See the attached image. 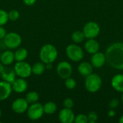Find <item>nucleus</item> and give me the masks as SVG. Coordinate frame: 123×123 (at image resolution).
Wrapping results in <instances>:
<instances>
[{
	"label": "nucleus",
	"instance_id": "0eeeda50",
	"mask_svg": "<svg viewBox=\"0 0 123 123\" xmlns=\"http://www.w3.org/2000/svg\"><path fill=\"white\" fill-rule=\"evenodd\" d=\"M44 114L43 105L40 103L35 102L31 104L27 110V115L30 120L36 121L40 120Z\"/></svg>",
	"mask_w": 123,
	"mask_h": 123
},
{
	"label": "nucleus",
	"instance_id": "ddd939ff",
	"mask_svg": "<svg viewBox=\"0 0 123 123\" xmlns=\"http://www.w3.org/2000/svg\"><path fill=\"white\" fill-rule=\"evenodd\" d=\"M12 84L5 81H0V101L6 100L12 94Z\"/></svg>",
	"mask_w": 123,
	"mask_h": 123
},
{
	"label": "nucleus",
	"instance_id": "f8f14e48",
	"mask_svg": "<svg viewBox=\"0 0 123 123\" xmlns=\"http://www.w3.org/2000/svg\"><path fill=\"white\" fill-rule=\"evenodd\" d=\"M106 63V56L105 53H103L102 52H97L94 54H92V58H91V64L94 68H101L102 67L105 63Z\"/></svg>",
	"mask_w": 123,
	"mask_h": 123
},
{
	"label": "nucleus",
	"instance_id": "423d86ee",
	"mask_svg": "<svg viewBox=\"0 0 123 123\" xmlns=\"http://www.w3.org/2000/svg\"><path fill=\"white\" fill-rule=\"evenodd\" d=\"M4 45L9 49H16L19 48L22 43V37L17 32H9L6 33L3 39Z\"/></svg>",
	"mask_w": 123,
	"mask_h": 123
},
{
	"label": "nucleus",
	"instance_id": "a211bd4d",
	"mask_svg": "<svg viewBox=\"0 0 123 123\" xmlns=\"http://www.w3.org/2000/svg\"><path fill=\"white\" fill-rule=\"evenodd\" d=\"M14 61V54L11 50H5L1 53L0 62L4 66H9Z\"/></svg>",
	"mask_w": 123,
	"mask_h": 123
},
{
	"label": "nucleus",
	"instance_id": "f03ea898",
	"mask_svg": "<svg viewBox=\"0 0 123 123\" xmlns=\"http://www.w3.org/2000/svg\"><path fill=\"white\" fill-rule=\"evenodd\" d=\"M58 50L52 44L48 43L44 45L40 50L39 56L41 61L45 64L53 63L58 58Z\"/></svg>",
	"mask_w": 123,
	"mask_h": 123
},
{
	"label": "nucleus",
	"instance_id": "1a4fd4ad",
	"mask_svg": "<svg viewBox=\"0 0 123 123\" xmlns=\"http://www.w3.org/2000/svg\"><path fill=\"white\" fill-rule=\"evenodd\" d=\"M57 74L58 76L63 79H66L68 77H71L72 72H73V68L67 61H61L60 62L56 68Z\"/></svg>",
	"mask_w": 123,
	"mask_h": 123
},
{
	"label": "nucleus",
	"instance_id": "4468645a",
	"mask_svg": "<svg viewBox=\"0 0 123 123\" xmlns=\"http://www.w3.org/2000/svg\"><path fill=\"white\" fill-rule=\"evenodd\" d=\"M12 90H14L17 93H23L25 92L27 87L28 84L25 79L23 78H18L14 80V81L12 84Z\"/></svg>",
	"mask_w": 123,
	"mask_h": 123
},
{
	"label": "nucleus",
	"instance_id": "e433bc0d",
	"mask_svg": "<svg viewBox=\"0 0 123 123\" xmlns=\"http://www.w3.org/2000/svg\"><path fill=\"white\" fill-rule=\"evenodd\" d=\"M121 100H122V102H123V94H122V97H121Z\"/></svg>",
	"mask_w": 123,
	"mask_h": 123
},
{
	"label": "nucleus",
	"instance_id": "6ab92c4d",
	"mask_svg": "<svg viewBox=\"0 0 123 123\" xmlns=\"http://www.w3.org/2000/svg\"><path fill=\"white\" fill-rule=\"evenodd\" d=\"M78 71L82 76L86 77L92 74L93 66L88 62H82L78 66Z\"/></svg>",
	"mask_w": 123,
	"mask_h": 123
},
{
	"label": "nucleus",
	"instance_id": "f257e3e1",
	"mask_svg": "<svg viewBox=\"0 0 123 123\" xmlns=\"http://www.w3.org/2000/svg\"><path fill=\"white\" fill-rule=\"evenodd\" d=\"M105 56L106 61L111 67L123 70V43L111 44L106 50Z\"/></svg>",
	"mask_w": 123,
	"mask_h": 123
},
{
	"label": "nucleus",
	"instance_id": "bb28decb",
	"mask_svg": "<svg viewBox=\"0 0 123 123\" xmlns=\"http://www.w3.org/2000/svg\"><path fill=\"white\" fill-rule=\"evenodd\" d=\"M74 123H89L88 117L86 115L84 114H79L76 116H75L74 118Z\"/></svg>",
	"mask_w": 123,
	"mask_h": 123
},
{
	"label": "nucleus",
	"instance_id": "7c9ffc66",
	"mask_svg": "<svg viewBox=\"0 0 123 123\" xmlns=\"http://www.w3.org/2000/svg\"><path fill=\"white\" fill-rule=\"evenodd\" d=\"M119 105V100L117 99H113L110 102V107L111 109H115Z\"/></svg>",
	"mask_w": 123,
	"mask_h": 123
},
{
	"label": "nucleus",
	"instance_id": "39448f33",
	"mask_svg": "<svg viewBox=\"0 0 123 123\" xmlns=\"http://www.w3.org/2000/svg\"><path fill=\"white\" fill-rule=\"evenodd\" d=\"M14 70L16 73L17 76L19 78L27 79L32 74V66L27 62L17 61L14 66Z\"/></svg>",
	"mask_w": 123,
	"mask_h": 123
},
{
	"label": "nucleus",
	"instance_id": "2eb2a0df",
	"mask_svg": "<svg viewBox=\"0 0 123 123\" xmlns=\"http://www.w3.org/2000/svg\"><path fill=\"white\" fill-rule=\"evenodd\" d=\"M1 77L3 81H5L9 84H12L14 80L17 79L16 73L14 70V68H9V67H4L3 71L0 74Z\"/></svg>",
	"mask_w": 123,
	"mask_h": 123
},
{
	"label": "nucleus",
	"instance_id": "58836bf2",
	"mask_svg": "<svg viewBox=\"0 0 123 123\" xmlns=\"http://www.w3.org/2000/svg\"><path fill=\"white\" fill-rule=\"evenodd\" d=\"M0 56H1V53H0Z\"/></svg>",
	"mask_w": 123,
	"mask_h": 123
},
{
	"label": "nucleus",
	"instance_id": "f704fd0d",
	"mask_svg": "<svg viewBox=\"0 0 123 123\" xmlns=\"http://www.w3.org/2000/svg\"><path fill=\"white\" fill-rule=\"evenodd\" d=\"M4 68V65H3V64L0 62V74H1V72L3 71Z\"/></svg>",
	"mask_w": 123,
	"mask_h": 123
},
{
	"label": "nucleus",
	"instance_id": "9b49d317",
	"mask_svg": "<svg viewBox=\"0 0 123 123\" xmlns=\"http://www.w3.org/2000/svg\"><path fill=\"white\" fill-rule=\"evenodd\" d=\"M75 115L71 109L65 108L58 113V119L62 123H72L74 122Z\"/></svg>",
	"mask_w": 123,
	"mask_h": 123
},
{
	"label": "nucleus",
	"instance_id": "20e7f679",
	"mask_svg": "<svg viewBox=\"0 0 123 123\" xmlns=\"http://www.w3.org/2000/svg\"><path fill=\"white\" fill-rule=\"evenodd\" d=\"M66 53L67 57L74 62L81 61L84 56L83 49L76 43L68 45L66 48Z\"/></svg>",
	"mask_w": 123,
	"mask_h": 123
},
{
	"label": "nucleus",
	"instance_id": "c756f323",
	"mask_svg": "<svg viewBox=\"0 0 123 123\" xmlns=\"http://www.w3.org/2000/svg\"><path fill=\"white\" fill-rule=\"evenodd\" d=\"M74 101L71 98H66L63 101V106L65 108H69L71 109L74 107Z\"/></svg>",
	"mask_w": 123,
	"mask_h": 123
},
{
	"label": "nucleus",
	"instance_id": "b1692460",
	"mask_svg": "<svg viewBox=\"0 0 123 123\" xmlns=\"http://www.w3.org/2000/svg\"><path fill=\"white\" fill-rule=\"evenodd\" d=\"M25 99L30 105L37 102L39 100V94L36 92H30L26 94Z\"/></svg>",
	"mask_w": 123,
	"mask_h": 123
},
{
	"label": "nucleus",
	"instance_id": "4c0bfd02",
	"mask_svg": "<svg viewBox=\"0 0 123 123\" xmlns=\"http://www.w3.org/2000/svg\"><path fill=\"white\" fill-rule=\"evenodd\" d=\"M1 110L0 109V119H1Z\"/></svg>",
	"mask_w": 123,
	"mask_h": 123
},
{
	"label": "nucleus",
	"instance_id": "a878e982",
	"mask_svg": "<svg viewBox=\"0 0 123 123\" xmlns=\"http://www.w3.org/2000/svg\"><path fill=\"white\" fill-rule=\"evenodd\" d=\"M9 21L8 12L3 9H0V26H3Z\"/></svg>",
	"mask_w": 123,
	"mask_h": 123
},
{
	"label": "nucleus",
	"instance_id": "4be33fe9",
	"mask_svg": "<svg viewBox=\"0 0 123 123\" xmlns=\"http://www.w3.org/2000/svg\"><path fill=\"white\" fill-rule=\"evenodd\" d=\"M44 113L47 115H53L57 111V105L53 102H48L43 105Z\"/></svg>",
	"mask_w": 123,
	"mask_h": 123
},
{
	"label": "nucleus",
	"instance_id": "c85d7f7f",
	"mask_svg": "<svg viewBox=\"0 0 123 123\" xmlns=\"http://www.w3.org/2000/svg\"><path fill=\"white\" fill-rule=\"evenodd\" d=\"M88 120H89V123H96L98 120V115L95 112H90L88 115Z\"/></svg>",
	"mask_w": 123,
	"mask_h": 123
},
{
	"label": "nucleus",
	"instance_id": "6e6552de",
	"mask_svg": "<svg viewBox=\"0 0 123 123\" xmlns=\"http://www.w3.org/2000/svg\"><path fill=\"white\" fill-rule=\"evenodd\" d=\"M83 32L87 39L96 38L100 32V27L95 22H88L84 26Z\"/></svg>",
	"mask_w": 123,
	"mask_h": 123
},
{
	"label": "nucleus",
	"instance_id": "7ed1b4c3",
	"mask_svg": "<svg viewBox=\"0 0 123 123\" xmlns=\"http://www.w3.org/2000/svg\"><path fill=\"white\" fill-rule=\"evenodd\" d=\"M85 88L91 93H95L98 92L102 85V81L101 77L97 74H91L86 76L85 79Z\"/></svg>",
	"mask_w": 123,
	"mask_h": 123
},
{
	"label": "nucleus",
	"instance_id": "473e14b6",
	"mask_svg": "<svg viewBox=\"0 0 123 123\" xmlns=\"http://www.w3.org/2000/svg\"><path fill=\"white\" fill-rule=\"evenodd\" d=\"M22 1L25 3V4H26L27 6H32L36 2L37 0H22Z\"/></svg>",
	"mask_w": 123,
	"mask_h": 123
},
{
	"label": "nucleus",
	"instance_id": "72a5a7b5",
	"mask_svg": "<svg viewBox=\"0 0 123 123\" xmlns=\"http://www.w3.org/2000/svg\"><path fill=\"white\" fill-rule=\"evenodd\" d=\"M115 115H116V113H115V111L114 110V109H111V110L108 112V116L110 117H115Z\"/></svg>",
	"mask_w": 123,
	"mask_h": 123
},
{
	"label": "nucleus",
	"instance_id": "9d476101",
	"mask_svg": "<svg viewBox=\"0 0 123 123\" xmlns=\"http://www.w3.org/2000/svg\"><path fill=\"white\" fill-rule=\"evenodd\" d=\"M29 107V103L25 98H17L12 102V109L17 114H23L27 112Z\"/></svg>",
	"mask_w": 123,
	"mask_h": 123
},
{
	"label": "nucleus",
	"instance_id": "412c9836",
	"mask_svg": "<svg viewBox=\"0 0 123 123\" xmlns=\"http://www.w3.org/2000/svg\"><path fill=\"white\" fill-rule=\"evenodd\" d=\"M45 71V66L43 62H37L32 66V74L40 76Z\"/></svg>",
	"mask_w": 123,
	"mask_h": 123
},
{
	"label": "nucleus",
	"instance_id": "cd10ccee",
	"mask_svg": "<svg viewBox=\"0 0 123 123\" xmlns=\"http://www.w3.org/2000/svg\"><path fill=\"white\" fill-rule=\"evenodd\" d=\"M8 17H9V20L13 22L17 21L19 17V12L16 9H12L8 12Z\"/></svg>",
	"mask_w": 123,
	"mask_h": 123
},
{
	"label": "nucleus",
	"instance_id": "393cba45",
	"mask_svg": "<svg viewBox=\"0 0 123 123\" xmlns=\"http://www.w3.org/2000/svg\"><path fill=\"white\" fill-rule=\"evenodd\" d=\"M65 86L66 87L69 89V90H72L76 88V81L73 78H71V77H68L67 79H65Z\"/></svg>",
	"mask_w": 123,
	"mask_h": 123
},
{
	"label": "nucleus",
	"instance_id": "5701e85b",
	"mask_svg": "<svg viewBox=\"0 0 123 123\" xmlns=\"http://www.w3.org/2000/svg\"><path fill=\"white\" fill-rule=\"evenodd\" d=\"M84 38H85V36H84L83 31H80V30L74 31L71 35L72 40L76 44H79V43H81V42H83Z\"/></svg>",
	"mask_w": 123,
	"mask_h": 123
},
{
	"label": "nucleus",
	"instance_id": "f3484780",
	"mask_svg": "<svg viewBox=\"0 0 123 123\" xmlns=\"http://www.w3.org/2000/svg\"><path fill=\"white\" fill-rule=\"evenodd\" d=\"M84 48L88 53L94 54L99 51V43L95 40V38L88 39V40L84 44Z\"/></svg>",
	"mask_w": 123,
	"mask_h": 123
},
{
	"label": "nucleus",
	"instance_id": "aec40b11",
	"mask_svg": "<svg viewBox=\"0 0 123 123\" xmlns=\"http://www.w3.org/2000/svg\"><path fill=\"white\" fill-rule=\"evenodd\" d=\"M14 54V61H25L28 55V51L25 48H17V50L15 51Z\"/></svg>",
	"mask_w": 123,
	"mask_h": 123
},
{
	"label": "nucleus",
	"instance_id": "c9c22d12",
	"mask_svg": "<svg viewBox=\"0 0 123 123\" xmlns=\"http://www.w3.org/2000/svg\"><path fill=\"white\" fill-rule=\"evenodd\" d=\"M119 122H120V123H123V115L121 116V117H120Z\"/></svg>",
	"mask_w": 123,
	"mask_h": 123
},
{
	"label": "nucleus",
	"instance_id": "dca6fc26",
	"mask_svg": "<svg viewBox=\"0 0 123 123\" xmlns=\"http://www.w3.org/2000/svg\"><path fill=\"white\" fill-rule=\"evenodd\" d=\"M112 88L120 93H123V74H117L115 75L111 80Z\"/></svg>",
	"mask_w": 123,
	"mask_h": 123
},
{
	"label": "nucleus",
	"instance_id": "2f4dec72",
	"mask_svg": "<svg viewBox=\"0 0 123 123\" xmlns=\"http://www.w3.org/2000/svg\"><path fill=\"white\" fill-rule=\"evenodd\" d=\"M6 30L3 26H0V40H3L6 35Z\"/></svg>",
	"mask_w": 123,
	"mask_h": 123
}]
</instances>
